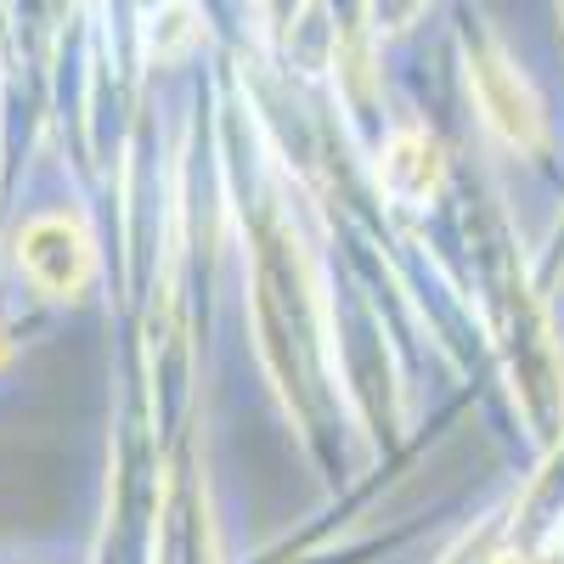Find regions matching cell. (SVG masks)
Returning a JSON list of instances; mask_svg holds the SVG:
<instances>
[{
  "instance_id": "1",
  "label": "cell",
  "mask_w": 564,
  "mask_h": 564,
  "mask_svg": "<svg viewBox=\"0 0 564 564\" xmlns=\"http://www.w3.org/2000/svg\"><path fill=\"white\" fill-rule=\"evenodd\" d=\"M468 90H475L486 124L508 141L513 153H536L547 141L542 102L531 97V85L520 79V68H513L497 45H475V52H468Z\"/></svg>"
},
{
  "instance_id": "2",
  "label": "cell",
  "mask_w": 564,
  "mask_h": 564,
  "mask_svg": "<svg viewBox=\"0 0 564 564\" xmlns=\"http://www.w3.org/2000/svg\"><path fill=\"white\" fill-rule=\"evenodd\" d=\"M23 265H29V276L40 282V289H52V294H74L79 282L90 276V249H85V238L57 215V220H34L29 231H23Z\"/></svg>"
}]
</instances>
